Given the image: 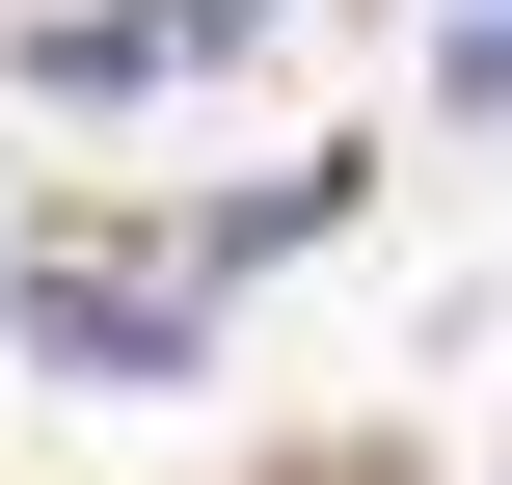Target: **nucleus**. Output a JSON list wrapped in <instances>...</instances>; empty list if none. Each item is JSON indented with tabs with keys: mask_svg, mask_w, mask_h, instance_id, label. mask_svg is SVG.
I'll use <instances>...</instances> for the list:
<instances>
[{
	"mask_svg": "<svg viewBox=\"0 0 512 485\" xmlns=\"http://www.w3.org/2000/svg\"><path fill=\"white\" fill-rule=\"evenodd\" d=\"M243 27H270V0H81V27H27V81H54V108H162V81H216Z\"/></svg>",
	"mask_w": 512,
	"mask_h": 485,
	"instance_id": "f257e3e1",
	"label": "nucleus"
},
{
	"mask_svg": "<svg viewBox=\"0 0 512 485\" xmlns=\"http://www.w3.org/2000/svg\"><path fill=\"white\" fill-rule=\"evenodd\" d=\"M189 324H216L189 270H54V297H27V351H54V378H162Z\"/></svg>",
	"mask_w": 512,
	"mask_h": 485,
	"instance_id": "f03ea898",
	"label": "nucleus"
},
{
	"mask_svg": "<svg viewBox=\"0 0 512 485\" xmlns=\"http://www.w3.org/2000/svg\"><path fill=\"white\" fill-rule=\"evenodd\" d=\"M459 81H486V108H512V0H486V54H459Z\"/></svg>",
	"mask_w": 512,
	"mask_h": 485,
	"instance_id": "7ed1b4c3",
	"label": "nucleus"
}]
</instances>
